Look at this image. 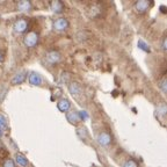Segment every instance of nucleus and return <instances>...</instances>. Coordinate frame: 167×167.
Returning <instances> with one entry per match:
<instances>
[{
	"instance_id": "7",
	"label": "nucleus",
	"mask_w": 167,
	"mask_h": 167,
	"mask_svg": "<svg viewBox=\"0 0 167 167\" xmlns=\"http://www.w3.org/2000/svg\"><path fill=\"white\" fill-rule=\"evenodd\" d=\"M150 7V2L146 0H141V1H137L135 4V9H136L138 13H145L146 11Z\"/></svg>"
},
{
	"instance_id": "6",
	"label": "nucleus",
	"mask_w": 167,
	"mask_h": 167,
	"mask_svg": "<svg viewBox=\"0 0 167 167\" xmlns=\"http://www.w3.org/2000/svg\"><path fill=\"white\" fill-rule=\"evenodd\" d=\"M69 91L70 93L73 95V97H78L83 92V89H81V86H80L78 83H74V81H72V83H69Z\"/></svg>"
},
{
	"instance_id": "8",
	"label": "nucleus",
	"mask_w": 167,
	"mask_h": 167,
	"mask_svg": "<svg viewBox=\"0 0 167 167\" xmlns=\"http://www.w3.org/2000/svg\"><path fill=\"white\" fill-rule=\"evenodd\" d=\"M26 77H27V72H19L18 74H15L13 77V79L11 80V84L12 85H20L22 84L25 80H26Z\"/></svg>"
},
{
	"instance_id": "22",
	"label": "nucleus",
	"mask_w": 167,
	"mask_h": 167,
	"mask_svg": "<svg viewBox=\"0 0 167 167\" xmlns=\"http://www.w3.org/2000/svg\"><path fill=\"white\" fill-rule=\"evenodd\" d=\"M71 75L67 73V72H64L62 74V81L63 83H69V80H70Z\"/></svg>"
},
{
	"instance_id": "14",
	"label": "nucleus",
	"mask_w": 167,
	"mask_h": 167,
	"mask_svg": "<svg viewBox=\"0 0 167 167\" xmlns=\"http://www.w3.org/2000/svg\"><path fill=\"white\" fill-rule=\"evenodd\" d=\"M15 163L19 164L20 166H23V167H27L28 166V160L27 158L21 153H16L15 154Z\"/></svg>"
},
{
	"instance_id": "21",
	"label": "nucleus",
	"mask_w": 167,
	"mask_h": 167,
	"mask_svg": "<svg viewBox=\"0 0 167 167\" xmlns=\"http://www.w3.org/2000/svg\"><path fill=\"white\" fill-rule=\"evenodd\" d=\"M4 167H15V164L12 159H7L4 163Z\"/></svg>"
},
{
	"instance_id": "2",
	"label": "nucleus",
	"mask_w": 167,
	"mask_h": 167,
	"mask_svg": "<svg viewBox=\"0 0 167 167\" xmlns=\"http://www.w3.org/2000/svg\"><path fill=\"white\" fill-rule=\"evenodd\" d=\"M67 27H69V21H67L65 18L56 19L52 23V28L57 31L66 30V29H67Z\"/></svg>"
},
{
	"instance_id": "20",
	"label": "nucleus",
	"mask_w": 167,
	"mask_h": 167,
	"mask_svg": "<svg viewBox=\"0 0 167 167\" xmlns=\"http://www.w3.org/2000/svg\"><path fill=\"white\" fill-rule=\"evenodd\" d=\"M158 113L160 115H163V116L166 115V106H165V103H161L160 106H158Z\"/></svg>"
},
{
	"instance_id": "10",
	"label": "nucleus",
	"mask_w": 167,
	"mask_h": 167,
	"mask_svg": "<svg viewBox=\"0 0 167 167\" xmlns=\"http://www.w3.org/2000/svg\"><path fill=\"white\" fill-rule=\"evenodd\" d=\"M29 83L33 86H40L42 84V77L36 72H31L30 75H29Z\"/></svg>"
},
{
	"instance_id": "19",
	"label": "nucleus",
	"mask_w": 167,
	"mask_h": 167,
	"mask_svg": "<svg viewBox=\"0 0 167 167\" xmlns=\"http://www.w3.org/2000/svg\"><path fill=\"white\" fill-rule=\"evenodd\" d=\"M123 167H138V165L133 159H129L123 164Z\"/></svg>"
},
{
	"instance_id": "24",
	"label": "nucleus",
	"mask_w": 167,
	"mask_h": 167,
	"mask_svg": "<svg viewBox=\"0 0 167 167\" xmlns=\"http://www.w3.org/2000/svg\"><path fill=\"white\" fill-rule=\"evenodd\" d=\"M161 49H163L164 51H166V50H167V47H166V38H163V43H161Z\"/></svg>"
},
{
	"instance_id": "26",
	"label": "nucleus",
	"mask_w": 167,
	"mask_h": 167,
	"mask_svg": "<svg viewBox=\"0 0 167 167\" xmlns=\"http://www.w3.org/2000/svg\"><path fill=\"white\" fill-rule=\"evenodd\" d=\"M1 63H2V55L0 53V64H1Z\"/></svg>"
},
{
	"instance_id": "23",
	"label": "nucleus",
	"mask_w": 167,
	"mask_h": 167,
	"mask_svg": "<svg viewBox=\"0 0 167 167\" xmlns=\"http://www.w3.org/2000/svg\"><path fill=\"white\" fill-rule=\"evenodd\" d=\"M78 115H79L80 121H81V120H87L88 119V115H87L86 111H80V113H78Z\"/></svg>"
},
{
	"instance_id": "25",
	"label": "nucleus",
	"mask_w": 167,
	"mask_h": 167,
	"mask_svg": "<svg viewBox=\"0 0 167 167\" xmlns=\"http://www.w3.org/2000/svg\"><path fill=\"white\" fill-rule=\"evenodd\" d=\"M160 9H161V12H163V13H166V7H165V6H161Z\"/></svg>"
},
{
	"instance_id": "9",
	"label": "nucleus",
	"mask_w": 167,
	"mask_h": 167,
	"mask_svg": "<svg viewBox=\"0 0 167 167\" xmlns=\"http://www.w3.org/2000/svg\"><path fill=\"white\" fill-rule=\"evenodd\" d=\"M70 107H71V103L67 99H61V100L57 102V108L61 110L62 113H66L67 110L70 109Z\"/></svg>"
},
{
	"instance_id": "11",
	"label": "nucleus",
	"mask_w": 167,
	"mask_h": 167,
	"mask_svg": "<svg viewBox=\"0 0 167 167\" xmlns=\"http://www.w3.org/2000/svg\"><path fill=\"white\" fill-rule=\"evenodd\" d=\"M50 8L52 12L55 13H62L63 11H64V5H63L62 1H51V4H50Z\"/></svg>"
},
{
	"instance_id": "16",
	"label": "nucleus",
	"mask_w": 167,
	"mask_h": 167,
	"mask_svg": "<svg viewBox=\"0 0 167 167\" xmlns=\"http://www.w3.org/2000/svg\"><path fill=\"white\" fill-rule=\"evenodd\" d=\"M138 48L143 50V51H145V52H150V47L143 40L138 41Z\"/></svg>"
},
{
	"instance_id": "5",
	"label": "nucleus",
	"mask_w": 167,
	"mask_h": 167,
	"mask_svg": "<svg viewBox=\"0 0 167 167\" xmlns=\"http://www.w3.org/2000/svg\"><path fill=\"white\" fill-rule=\"evenodd\" d=\"M97 142L99 144H101L102 146H107L110 144L111 142V136H110L108 132H100L99 136H97Z\"/></svg>"
},
{
	"instance_id": "12",
	"label": "nucleus",
	"mask_w": 167,
	"mask_h": 167,
	"mask_svg": "<svg viewBox=\"0 0 167 167\" xmlns=\"http://www.w3.org/2000/svg\"><path fill=\"white\" fill-rule=\"evenodd\" d=\"M66 119H67V121H69L71 124H77L80 121L78 111H74V110H73V111H70V113H67V114H66Z\"/></svg>"
},
{
	"instance_id": "13",
	"label": "nucleus",
	"mask_w": 167,
	"mask_h": 167,
	"mask_svg": "<svg viewBox=\"0 0 167 167\" xmlns=\"http://www.w3.org/2000/svg\"><path fill=\"white\" fill-rule=\"evenodd\" d=\"M18 9L20 12H29L31 9V2L27 0H22L18 2Z\"/></svg>"
},
{
	"instance_id": "18",
	"label": "nucleus",
	"mask_w": 167,
	"mask_h": 167,
	"mask_svg": "<svg viewBox=\"0 0 167 167\" xmlns=\"http://www.w3.org/2000/svg\"><path fill=\"white\" fill-rule=\"evenodd\" d=\"M0 129H7V120L5 119L2 114H0Z\"/></svg>"
},
{
	"instance_id": "27",
	"label": "nucleus",
	"mask_w": 167,
	"mask_h": 167,
	"mask_svg": "<svg viewBox=\"0 0 167 167\" xmlns=\"http://www.w3.org/2000/svg\"><path fill=\"white\" fill-rule=\"evenodd\" d=\"M4 130H2V129H0V136H2V135H4Z\"/></svg>"
},
{
	"instance_id": "17",
	"label": "nucleus",
	"mask_w": 167,
	"mask_h": 167,
	"mask_svg": "<svg viewBox=\"0 0 167 167\" xmlns=\"http://www.w3.org/2000/svg\"><path fill=\"white\" fill-rule=\"evenodd\" d=\"M159 88L163 91V93H166L167 92V80L166 78H163V79L159 81Z\"/></svg>"
},
{
	"instance_id": "3",
	"label": "nucleus",
	"mask_w": 167,
	"mask_h": 167,
	"mask_svg": "<svg viewBox=\"0 0 167 167\" xmlns=\"http://www.w3.org/2000/svg\"><path fill=\"white\" fill-rule=\"evenodd\" d=\"M61 53L56 51V50H51V51H49L47 53V56H45V61L48 64L50 65H53V64H57L59 61H61Z\"/></svg>"
},
{
	"instance_id": "1",
	"label": "nucleus",
	"mask_w": 167,
	"mask_h": 167,
	"mask_svg": "<svg viewBox=\"0 0 167 167\" xmlns=\"http://www.w3.org/2000/svg\"><path fill=\"white\" fill-rule=\"evenodd\" d=\"M38 42V34L36 31H30L28 33L25 38H23V43L27 48H34Z\"/></svg>"
},
{
	"instance_id": "4",
	"label": "nucleus",
	"mask_w": 167,
	"mask_h": 167,
	"mask_svg": "<svg viewBox=\"0 0 167 167\" xmlns=\"http://www.w3.org/2000/svg\"><path fill=\"white\" fill-rule=\"evenodd\" d=\"M27 27H28V22H27L26 19H19V20L14 22L13 29L15 33L22 34V33H25L27 30Z\"/></svg>"
},
{
	"instance_id": "15",
	"label": "nucleus",
	"mask_w": 167,
	"mask_h": 167,
	"mask_svg": "<svg viewBox=\"0 0 167 167\" xmlns=\"http://www.w3.org/2000/svg\"><path fill=\"white\" fill-rule=\"evenodd\" d=\"M77 133H78V136L81 138V139H86L87 138V130H86V128H78V130H77Z\"/></svg>"
}]
</instances>
